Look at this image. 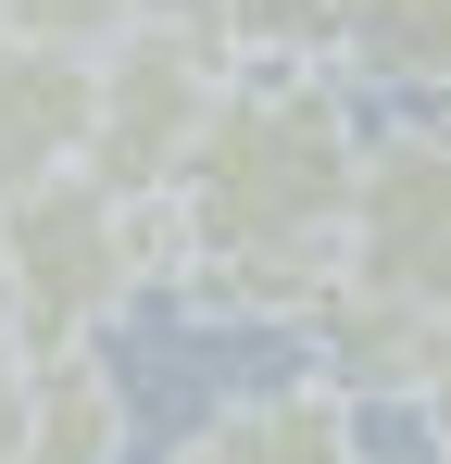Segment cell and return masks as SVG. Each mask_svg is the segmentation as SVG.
Listing matches in <instances>:
<instances>
[{
	"label": "cell",
	"mask_w": 451,
	"mask_h": 464,
	"mask_svg": "<svg viewBox=\"0 0 451 464\" xmlns=\"http://www.w3.org/2000/svg\"><path fill=\"white\" fill-rule=\"evenodd\" d=\"M451 302V101L401 113L364 139V188H351V238H339V302L313 314V377L364 389L414 377V339Z\"/></svg>",
	"instance_id": "2"
},
{
	"label": "cell",
	"mask_w": 451,
	"mask_h": 464,
	"mask_svg": "<svg viewBox=\"0 0 451 464\" xmlns=\"http://www.w3.org/2000/svg\"><path fill=\"white\" fill-rule=\"evenodd\" d=\"M401 401L427 414V440H451V302L427 314V339H414V377H401Z\"/></svg>",
	"instance_id": "11"
},
{
	"label": "cell",
	"mask_w": 451,
	"mask_h": 464,
	"mask_svg": "<svg viewBox=\"0 0 451 464\" xmlns=\"http://www.w3.org/2000/svg\"><path fill=\"white\" fill-rule=\"evenodd\" d=\"M351 88H401V101H451V0H339V51Z\"/></svg>",
	"instance_id": "8"
},
{
	"label": "cell",
	"mask_w": 451,
	"mask_h": 464,
	"mask_svg": "<svg viewBox=\"0 0 451 464\" xmlns=\"http://www.w3.org/2000/svg\"><path fill=\"white\" fill-rule=\"evenodd\" d=\"M150 13H176V0H0V25H25V38H63V51H101V38H126Z\"/></svg>",
	"instance_id": "10"
},
{
	"label": "cell",
	"mask_w": 451,
	"mask_h": 464,
	"mask_svg": "<svg viewBox=\"0 0 451 464\" xmlns=\"http://www.w3.org/2000/svg\"><path fill=\"white\" fill-rule=\"evenodd\" d=\"M88 101H101V51L0 25V201H25V188L88 163Z\"/></svg>",
	"instance_id": "5"
},
{
	"label": "cell",
	"mask_w": 451,
	"mask_h": 464,
	"mask_svg": "<svg viewBox=\"0 0 451 464\" xmlns=\"http://www.w3.org/2000/svg\"><path fill=\"white\" fill-rule=\"evenodd\" d=\"M0 289H13V339L25 352L101 339L139 289H163V201L101 188L88 163L25 188V201H0Z\"/></svg>",
	"instance_id": "3"
},
{
	"label": "cell",
	"mask_w": 451,
	"mask_h": 464,
	"mask_svg": "<svg viewBox=\"0 0 451 464\" xmlns=\"http://www.w3.org/2000/svg\"><path fill=\"white\" fill-rule=\"evenodd\" d=\"M25 377H38V352H25V339L0 326V464L25 452Z\"/></svg>",
	"instance_id": "12"
},
{
	"label": "cell",
	"mask_w": 451,
	"mask_h": 464,
	"mask_svg": "<svg viewBox=\"0 0 451 464\" xmlns=\"http://www.w3.org/2000/svg\"><path fill=\"white\" fill-rule=\"evenodd\" d=\"M0 326H13V289H0Z\"/></svg>",
	"instance_id": "13"
},
{
	"label": "cell",
	"mask_w": 451,
	"mask_h": 464,
	"mask_svg": "<svg viewBox=\"0 0 451 464\" xmlns=\"http://www.w3.org/2000/svg\"><path fill=\"white\" fill-rule=\"evenodd\" d=\"M364 126L339 63H238L188 176L163 188V289L201 326H301L339 302Z\"/></svg>",
	"instance_id": "1"
},
{
	"label": "cell",
	"mask_w": 451,
	"mask_h": 464,
	"mask_svg": "<svg viewBox=\"0 0 451 464\" xmlns=\"http://www.w3.org/2000/svg\"><path fill=\"white\" fill-rule=\"evenodd\" d=\"M226 76H238V51H226L188 0H176V13H150V25H126V38H101L88 176H101V188H126V201H163V188L188 176V151H201Z\"/></svg>",
	"instance_id": "4"
},
{
	"label": "cell",
	"mask_w": 451,
	"mask_h": 464,
	"mask_svg": "<svg viewBox=\"0 0 451 464\" xmlns=\"http://www.w3.org/2000/svg\"><path fill=\"white\" fill-rule=\"evenodd\" d=\"M163 464H376V452H364V401L339 377H276L214 401Z\"/></svg>",
	"instance_id": "6"
},
{
	"label": "cell",
	"mask_w": 451,
	"mask_h": 464,
	"mask_svg": "<svg viewBox=\"0 0 451 464\" xmlns=\"http://www.w3.org/2000/svg\"><path fill=\"white\" fill-rule=\"evenodd\" d=\"M439 464H451V440H439Z\"/></svg>",
	"instance_id": "14"
},
{
	"label": "cell",
	"mask_w": 451,
	"mask_h": 464,
	"mask_svg": "<svg viewBox=\"0 0 451 464\" xmlns=\"http://www.w3.org/2000/svg\"><path fill=\"white\" fill-rule=\"evenodd\" d=\"M238 63H326L339 51V0H188Z\"/></svg>",
	"instance_id": "9"
},
{
	"label": "cell",
	"mask_w": 451,
	"mask_h": 464,
	"mask_svg": "<svg viewBox=\"0 0 451 464\" xmlns=\"http://www.w3.org/2000/svg\"><path fill=\"white\" fill-rule=\"evenodd\" d=\"M126 452H139V401L101 364V339L38 352V377H25V452L13 464H126Z\"/></svg>",
	"instance_id": "7"
}]
</instances>
